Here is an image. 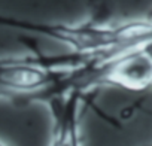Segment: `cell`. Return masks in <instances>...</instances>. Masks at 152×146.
<instances>
[{"label":"cell","mask_w":152,"mask_h":146,"mask_svg":"<svg viewBox=\"0 0 152 146\" xmlns=\"http://www.w3.org/2000/svg\"><path fill=\"white\" fill-rule=\"evenodd\" d=\"M0 146H6V145H3V143H0Z\"/></svg>","instance_id":"cell-4"},{"label":"cell","mask_w":152,"mask_h":146,"mask_svg":"<svg viewBox=\"0 0 152 146\" xmlns=\"http://www.w3.org/2000/svg\"><path fill=\"white\" fill-rule=\"evenodd\" d=\"M99 85H116L130 91L152 87V57L145 46L107 57L102 64Z\"/></svg>","instance_id":"cell-2"},{"label":"cell","mask_w":152,"mask_h":146,"mask_svg":"<svg viewBox=\"0 0 152 146\" xmlns=\"http://www.w3.org/2000/svg\"><path fill=\"white\" fill-rule=\"evenodd\" d=\"M82 94V91H69L48 101L54 119L51 146H81L79 106Z\"/></svg>","instance_id":"cell-3"},{"label":"cell","mask_w":152,"mask_h":146,"mask_svg":"<svg viewBox=\"0 0 152 146\" xmlns=\"http://www.w3.org/2000/svg\"><path fill=\"white\" fill-rule=\"evenodd\" d=\"M0 27L21 30L27 33L40 34L52 40L61 42L73 49L75 54H94L106 45V30L93 23L85 24H64V23H43L30 21L26 18H17L11 15L0 14Z\"/></svg>","instance_id":"cell-1"}]
</instances>
